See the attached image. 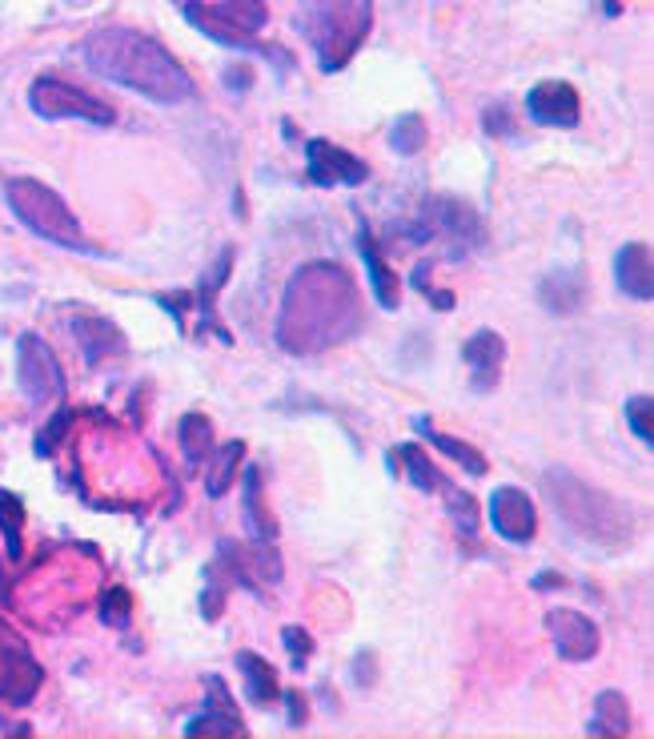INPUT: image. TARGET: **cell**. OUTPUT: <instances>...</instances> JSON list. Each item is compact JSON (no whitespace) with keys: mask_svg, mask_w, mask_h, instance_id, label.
<instances>
[{"mask_svg":"<svg viewBox=\"0 0 654 739\" xmlns=\"http://www.w3.org/2000/svg\"><path fill=\"white\" fill-rule=\"evenodd\" d=\"M237 667L245 671V691H249V699H253V703H269V699H277V675H273V667H269L261 655L241 651V655H237Z\"/></svg>","mask_w":654,"mask_h":739,"instance_id":"obj_22","label":"cell"},{"mask_svg":"<svg viewBox=\"0 0 654 739\" xmlns=\"http://www.w3.org/2000/svg\"><path fill=\"white\" fill-rule=\"evenodd\" d=\"M422 145H426V121L418 113H402L390 125V149L398 157H414V153H422Z\"/></svg>","mask_w":654,"mask_h":739,"instance_id":"obj_23","label":"cell"},{"mask_svg":"<svg viewBox=\"0 0 654 739\" xmlns=\"http://www.w3.org/2000/svg\"><path fill=\"white\" fill-rule=\"evenodd\" d=\"M189 25H197L209 41L229 45V49H245V53H269L265 45H257V29L265 25V5L261 0H225V5H189L185 9ZM277 61H285L277 49L269 53Z\"/></svg>","mask_w":654,"mask_h":739,"instance_id":"obj_6","label":"cell"},{"mask_svg":"<svg viewBox=\"0 0 654 739\" xmlns=\"http://www.w3.org/2000/svg\"><path fill=\"white\" fill-rule=\"evenodd\" d=\"M450 515H454L458 531L466 539H474V531H478V503H474V495H466V490H450Z\"/></svg>","mask_w":654,"mask_h":739,"instance_id":"obj_28","label":"cell"},{"mask_svg":"<svg viewBox=\"0 0 654 739\" xmlns=\"http://www.w3.org/2000/svg\"><path fill=\"white\" fill-rule=\"evenodd\" d=\"M486 519H490V527H494L506 543H530L534 531H538L534 503H530V495H522L518 486H498V490H490Z\"/></svg>","mask_w":654,"mask_h":739,"instance_id":"obj_11","label":"cell"},{"mask_svg":"<svg viewBox=\"0 0 654 739\" xmlns=\"http://www.w3.org/2000/svg\"><path fill=\"white\" fill-rule=\"evenodd\" d=\"M73 338L81 342L85 362H101V358L125 350V334L109 318H73Z\"/></svg>","mask_w":654,"mask_h":739,"instance_id":"obj_16","label":"cell"},{"mask_svg":"<svg viewBox=\"0 0 654 739\" xmlns=\"http://www.w3.org/2000/svg\"><path fill=\"white\" fill-rule=\"evenodd\" d=\"M37 687H41V663L29 655V647L13 635L9 623H0V695L13 703H29Z\"/></svg>","mask_w":654,"mask_h":739,"instance_id":"obj_10","label":"cell"},{"mask_svg":"<svg viewBox=\"0 0 654 739\" xmlns=\"http://www.w3.org/2000/svg\"><path fill=\"white\" fill-rule=\"evenodd\" d=\"M0 527H9V555H21V503L13 495H0Z\"/></svg>","mask_w":654,"mask_h":739,"instance_id":"obj_29","label":"cell"},{"mask_svg":"<svg viewBox=\"0 0 654 739\" xmlns=\"http://www.w3.org/2000/svg\"><path fill=\"white\" fill-rule=\"evenodd\" d=\"M5 201L9 209L21 217V225L29 233H37L41 241L49 245H61V250H73V254H93L89 237L81 233V221L77 213L65 205V197L33 177H13L5 185Z\"/></svg>","mask_w":654,"mask_h":739,"instance_id":"obj_5","label":"cell"},{"mask_svg":"<svg viewBox=\"0 0 654 739\" xmlns=\"http://www.w3.org/2000/svg\"><path fill=\"white\" fill-rule=\"evenodd\" d=\"M362 322L354 282L342 266L317 262L301 266L285 290L277 342L289 354H321L338 342H346Z\"/></svg>","mask_w":654,"mask_h":739,"instance_id":"obj_1","label":"cell"},{"mask_svg":"<svg viewBox=\"0 0 654 739\" xmlns=\"http://www.w3.org/2000/svg\"><path fill=\"white\" fill-rule=\"evenodd\" d=\"M129 591L125 587H113L105 599H101V619L109 623V627H125L129 623Z\"/></svg>","mask_w":654,"mask_h":739,"instance_id":"obj_30","label":"cell"},{"mask_svg":"<svg viewBox=\"0 0 654 739\" xmlns=\"http://www.w3.org/2000/svg\"><path fill=\"white\" fill-rule=\"evenodd\" d=\"M650 414H654V402H650V394H634L630 402H626V422H630V434L638 438V442H654V426H650Z\"/></svg>","mask_w":654,"mask_h":739,"instance_id":"obj_27","label":"cell"},{"mask_svg":"<svg viewBox=\"0 0 654 739\" xmlns=\"http://www.w3.org/2000/svg\"><path fill=\"white\" fill-rule=\"evenodd\" d=\"M358 241H362V258H366V270H370V282H374L378 306L394 310V306H398V282H394V274H386V266H382V254H378V245H374L370 229H358Z\"/></svg>","mask_w":654,"mask_h":739,"instance_id":"obj_21","label":"cell"},{"mask_svg":"<svg viewBox=\"0 0 654 739\" xmlns=\"http://www.w3.org/2000/svg\"><path fill=\"white\" fill-rule=\"evenodd\" d=\"M414 430H418V434H422L430 446H438L446 458L462 462V470H466V474H474V478H482V474H486V458H482V454H478L470 442H462V438H450V434H438V430H434L426 418H414Z\"/></svg>","mask_w":654,"mask_h":739,"instance_id":"obj_19","label":"cell"},{"mask_svg":"<svg viewBox=\"0 0 654 739\" xmlns=\"http://www.w3.org/2000/svg\"><path fill=\"white\" fill-rule=\"evenodd\" d=\"M546 631H550V639H554V651H558V659H566V663H586V659H594L598 655V627H594V619H586L582 611H570V607H554L550 615H546Z\"/></svg>","mask_w":654,"mask_h":739,"instance_id":"obj_12","label":"cell"},{"mask_svg":"<svg viewBox=\"0 0 654 739\" xmlns=\"http://www.w3.org/2000/svg\"><path fill=\"white\" fill-rule=\"evenodd\" d=\"M305 169H309V181L317 189H334V185H362L370 181V165L358 161L354 153H346L342 145L334 141H309L305 145Z\"/></svg>","mask_w":654,"mask_h":739,"instance_id":"obj_9","label":"cell"},{"mask_svg":"<svg viewBox=\"0 0 654 739\" xmlns=\"http://www.w3.org/2000/svg\"><path fill=\"white\" fill-rule=\"evenodd\" d=\"M241 450H245L241 442H229V446H221V450H217V462H213V466H209V474H205V490H209L213 499H221V495H225V486H229V478H233V466L241 462Z\"/></svg>","mask_w":654,"mask_h":739,"instance_id":"obj_25","label":"cell"},{"mask_svg":"<svg viewBox=\"0 0 654 739\" xmlns=\"http://www.w3.org/2000/svg\"><path fill=\"white\" fill-rule=\"evenodd\" d=\"M281 639H285V647H289V655H293V667H305V659H309V651H313L309 635H305L301 627H285Z\"/></svg>","mask_w":654,"mask_h":739,"instance_id":"obj_32","label":"cell"},{"mask_svg":"<svg viewBox=\"0 0 654 739\" xmlns=\"http://www.w3.org/2000/svg\"><path fill=\"white\" fill-rule=\"evenodd\" d=\"M462 358H466V366H470L474 390L486 394V390H494L498 378H502L506 342H502V334H494V330H478V334H470V342L462 346Z\"/></svg>","mask_w":654,"mask_h":739,"instance_id":"obj_14","label":"cell"},{"mask_svg":"<svg viewBox=\"0 0 654 739\" xmlns=\"http://www.w3.org/2000/svg\"><path fill=\"white\" fill-rule=\"evenodd\" d=\"M17 350H21V358H17V374H21V390H25V398L29 402H49V398H57L61 394V382H65V374H61V362H57V354L49 350V342L45 338H37V334H25L21 342H17Z\"/></svg>","mask_w":654,"mask_h":739,"instance_id":"obj_8","label":"cell"},{"mask_svg":"<svg viewBox=\"0 0 654 739\" xmlns=\"http://www.w3.org/2000/svg\"><path fill=\"white\" fill-rule=\"evenodd\" d=\"M181 446H185L189 462H205V458H209V446H213V426H209V418L189 414V418L181 422Z\"/></svg>","mask_w":654,"mask_h":739,"instance_id":"obj_24","label":"cell"},{"mask_svg":"<svg viewBox=\"0 0 654 739\" xmlns=\"http://www.w3.org/2000/svg\"><path fill=\"white\" fill-rule=\"evenodd\" d=\"M394 458H402V462H406V474H410V482H414L418 490H438L442 474L430 466V458H426L418 446H398V454H394Z\"/></svg>","mask_w":654,"mask_h":739,"instance_id":"obj_26","label":"cell"},{"mask_svg":"<svg viewBox=\"0 0 654 739\" xmlns=\"http://www.w3.org/2000/svg\"><path fill=\"white\" fill-rule=\"evenodd\" d=\"M81 57L97 77H105L121 89H133L157 105H181L197 93L193 77L177 65V57L161 41H153L137 29H117V25L101 29L93 37H85Z\"/></svg>","mask_w":654,"mask_h":739,"instance_id":"obj_2","label":"cell"},{"mask_svg":"<svg viewBox=\"0 0 654 739\" xmlns=\"http://www.w3.org/2000/svg\"><path fill=\"white\" fill-rule=\"evenodd\" d=\"M205 691H209V715H201V719H189L185 723V731L189 735H205V731H241V719L233 715V699H229V691H225V683L213 675L209 683H205Z\"/></svg>","mask_w":654,"mask_h":739,"instance_id":"obj_17","label":"cell"},{"mask_svg":"<svg viewBox=\"0 0 654 739\" xmlns=\"http://www.w3.org/2000/svg\"><path fill=\"white\" fill-rule=\"evenodd\" d=\"M29 105L45 121H89V125H113L117 121L113 105H105L101 97H89L85 89H77L69 81H57V77L33 81Z\"/></svg>","mask_w":654,"mask_h":739,"instance_id":"obj_7","label":"cell"},{"mask_svg":"<svg viewBox=\"0 0 654 739\" xmlns=\"http://www.w3.org/2000/svg\"><path fill=\"white\" fill-rule=\"evenodd\" d=\"M542 306L558 318L574 314L582 306V274L578 270H554L546 282H542Z\"/></svg>","mask_w":654,"mask_h":739,"instance_id":"obj_18","label":"cell"},{"mask_svg":"<svg viewBox=\"0 0 654 739\" xmlns=\"http://www.w3.org/2000/svg\"><path fill=\"white\" fill-rule=\"evenodd\" d=\"M69 418H73V414H69V410H61V414H53V422L37 434V454H41V458H49V454H53V446H57V442H61V434L69 430Z\"/></svg>","mask_w":654,"mask_h":739,"instance_id":"obj_31","label":"cell"},{"mask_svg":"<svg viewBox=\"0 0 654 739\" xmlns=\"http://www.w3.org/2000/svg\"><path fill=\"white\" fill-rule=\"evenodd\" d=\"M614 282L626 298L634 302H650L654 294V274H650V250L638 241H626L622 250L614 254Z\"/></svg>","mask_w":654,"mask_h":739,"instance_id":"obj_15","label":"cell"},{"mask_svg":"<svg viewBox=\"0 0 654 739\" xmlns=\"http://www.w3.org/2000/svg\"><path fill=\"white\" fill-rule=\"evenodd\" d=\"M590 735H626L630 731V711L622 691H602L594 699V719L586 723Z\"/></svg>","mask_w":654,"mask_h":739,"instance_id":"obj_20","label":"cell"},{"mask_svg":"<svg viewBox=\"0 0 654 739\" xmlns=\"http://www.w3.org/2000/svg\"><path fill=\"white\" fill-rule=\"evenodd\" d=\"M526 113L534 125H550V129H574L582 117L578 93L566 81H542L526 93Z\"/></svg>","mask_w":654,"mask_h":739,"instance_id":"obj_13","label":"cell"},{"mask_svg":"<svg viewBox=\"0 0 654 739\" xmlns=\"http://www.w3.org/2000/svg\"><path fill=\"white\" fill-rule=\"evenodd\" d=\"M370 0H301L297 33L313 45L325 73H338L370 33Z\"/></svg>","mask_w":654,"mask_h":739,"instance_id":"obj_4","label":"cell"},{"mask_svg":"<svg viewBox=\"0 0 654 739\" xmlns=\"http://www.w3.org/2000/svg\"><path fill=\"white\" fill-rule=\"evenodd\" d=\"M542 486H546V499L554 503L558 519H562L582 543L602 547V551H618V547H626V543L634 539V515H630L614 495H606V490H598V486L574 478V474L562 470V466L546 470Z\"/></svg>","mask_w":654,"mask_h":739,"instance_id":"obj_3","label":"cell"}]
</instances>
